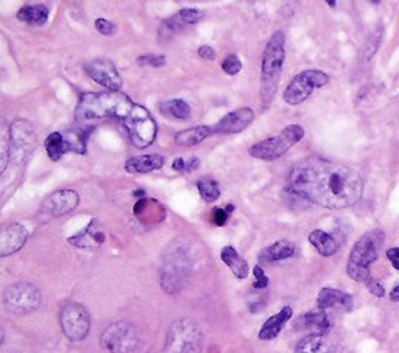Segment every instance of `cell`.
Segmentation results:
<instances>
[{
    "instance_id": "42",
    "label": "cell",
    "mask_w": 399,
    "mask_h": 353,
    "mask_svg": "<svg viewBox=\"0 0 399 353\" xmlns=\"http://www.w3.org/2000/svg\"><path fill=\"white\" fill-rule=\"evenodd\" d=\"M390 300L391 302H399V285L395 286L393 291L390 293Z\"/></svg>"
},
{
    "instance_id": "9",
    "label": "cell",
    "mask_w": 399,
    "mask_h": 353,
    "mask_svg": "<svg viewBox=\"0 0 399 353\" xmlns=\"http://www.w3.org/2000/svg\"><path fill=\"white\" fill-rule=\"evenodd\" d=\"M100 343L109 353H136L141 347L139 333L134 325L125 321L111 324L102 333Z\"/></svg>"
},
{
    "instance_id": "34",
    "label": "cell",
    "mask_w": 399,
    "mask_h": 353,
    "mask_svg": "<svg viewBox=\"0 0 399 353\" xmlns=\"http://www.w3.org/2000/svg\"><path fill=\"white\" fill-rule=\"evenodd\" d=\"M198 167H200V159L198 158H189V159L178 158V159H175L173 163H172V168L175 170V172H187V173H191V172H194V170H197Z\"/></svg>"
},
{
    "instance_id": "28",
    "label": "cell",
    "mask_w": 399,
    "mask_h": 353,
    "mask_svg": "<svg viewBox=\"0 0 399 353\" xmlns=\"http://www.w3.org/2000/svg\"><path fill=\"white\" fill-rule=\"evenodd\" d=\"M211 134H214L212 126H194L180 131V133L175 136V143L180 147H195L200 145L203 140H206Z\"/></svg>"
},
{
    "instance_id": "14",
    "label": "cell",
    "mask_w": 399,
    "mask_h": 353,
    "mask_svg": "<svg viewBox=\"0 0 399 353\" xmlns=\"http://www.w3.org/2000/svg\"><path fill=\"white\" fill-rule=\"evenodd\" d=\"M84 70L89 78H93L97 84L108 89L109 92H119L122 89V76L117 72L116 64L108 58H97V60L89 61L84 64Z\"/></svg>"
},
{
    "instance_id": "2",
    "label": "cell",
    "mask_w": 399,
    "mask_h": 353,
    "mask_svg": "<svg viewBox=\"0 0 399 353\" xmlns=\"http://www.w3.org/2000/svg\"><path fill=\"white\" fill-rule=\"evenodd\" d=\"M134 103L127 94L122 92H88L83 94L75 108L78 122L117 119L123 122L132 113Z\"/></svg>"
},
{
    "instance_id": "7",
    "label": "cell",
    "mask_w": 399,
    "mask_h": 353,
    "mask_svg": "<svg viewBox=\"0 0 399 353\" xmlns=\"http://www.w3.org/2000/svg\"><path fill=\"white\" fill-rule=\"evenodd\" d=\"M122 123L127 129L130 142L136 148L143 149L150 147L155 142L156 134H158V126H156L153 115L141 104H134L132 113Z\"/></svg>"
},
{
    "instance_id": "40",
    "label": "cell",
    "mask_w": 399,
    "mask_h": 353,
    "mask_svg": "<svg viewBox=\"0 0 399 353\" xmlns=\"http://www.w3.org/2000/svg\"><path fill=\"white\" fill-rule=\"evenodd\" d=\"M198 56L205 61H212L215 60V50L211 47V45H201V47L198 49Z\"/></svg>"
},
{
    "instance_id": "11",
    "label": "cell",
    "mask_w": 399,
    "mask_h": 353,
    "mask_svg": "<svg viewBox=\"0 0 399 353\" xmlns=\"http://www.w3.org/2000/svg\"><path fill=\"white\" fill-rule=\"evenodd\" d=\"M189 270H191V261H189V257L185 251L175 249L169 252L161 272L162 290L169 294L178 293L186 282Z\"/></svg>"
},
{
    "instance_id": "12",
    "label": "cell",
    "mask_w": 399,
    "mask_h": 353,
    "mask_svg": "<svg viewBox=\"0 0 399 353\" xmlns=\"http://www.w3.org/2000/svg\"><path fill=\"white\" fill-rule=\"evenodd\" d=\"M61 330L69 341L80 343L89 335L91 315L88 309L78 302H69L60 313Z\"/></svg>"
},
{
    "instance_id": "5",
    "label": "cell",
    "mask_w": 399,
    "mask_h": 353,
    "mask_svg": "<svg viewBox=\"0 0 399 353\" xmlns=\"http://www.w3.org/2000/svg\"><path fill=\"white\" fill-rule=\"evenodd\" d=\"M203 333L192 319L181 318L167 331L164 353H201Z\"/></svg>"
},
{
    "instance_id": "20",
    "label": "cell",
    "mask_w": 399,
    "mask_h": 353,
    "mask_svg": "<svg viewBox=\"0 0 399 353\" xmlns=\"http://www.w3.org/2000/svg\"><path fill=\"white\" fill-rule=\"evenodd\" d=\"M317 305L320 310L342 309L345 311L352 310V297L348 293H343L336 288H323L317 297Z\"/></svg>"
},
{
    "instance_id": "39",
    "label": "cell",
    "mask_w": 399,
    "mask_h": 353,
    "mask_svg": "<svg viewBox=\"0 0 399 353\" xmlns=\"http://www.w3.org/2000/svg\"><path fill=\"white\" fill-rule=\"evenodd\" d=\"M365 286L366 288H368V291L371 293V294H375V296H377V297H384L385 296V290H384V286L381 285V282H379V280H376L375 277H371L368 282L365 284Z\"/></svg>"
},
{
    "instance_id": "30",
    "label": "cell",
    "mask_w": 399,
    "mask_h": 353,
    "mask_svg": "<svg viewBox=\"0 0 399 353\" xmlns=\"http://www.w3.org/2000/svg\"><path fill=\"white\" fill-rule=\"evenodd\" d=\"M161 113L173 117V119L187 120L191 117V106L185 100L175 98V100H169L164 104H161Z\"/></svg>"
},
{
    "instance_id": "15",
    "label": "cell",
    "mask_w": 399,
    "mask_h": 353,
    "mask_svg": "<svg viewBox=\"0 0 399 353\" xmlns=\"http://www.w3.org/2000/svg\"><path fill=\"white\" fill-rule=\"evenodd\" d=\"M10 131V158L15 154L19 161H24V158H27L33 151L36 142L35 129L27 120H16L11 125Z\"/></svg>"
},
{
    "instance_id": "22",
    "label": "cell",
    "mask_w": 399,
    "mask_h": 353,
    "mask_svg": "<svg viewBox=\"0 0 399 353\" xmlns=\"http://www.w3.org/2000/svg\"><path fill=\"white\" fill-rule=\"evenodd\" d=\"M166 159L164 156L161 154H143V156H136V158L128 159L125 162V170L128 173L133 174H143L155 172V170H159L164 167Z\"/></svg>"
},
{
    "instance_id": "1",
    "label": "cell",
    "mask_w": 399,
    "mask_h": 353,
    "mask_svg": "<svg viewBox=\"0 0 399 353\" xmlns=\"http://www.w3.org/2000/svg\"><path fill=\"white\" fill-rule=\"evenodd\" d=\"M287 190L312 204L340 211L362 198L363 179L352 167L313 156L292 168Z\"/></svg>"
},
{
    "instance_id": "38",
    "label": "cell",
    "mask_w": 399,
    "mask_h": 353,
    "mask_svg": "<svg viewBox=\"0 0 399 353\" xmlns=\"http://www.w3.org/2000/svg\"><path fill=\"white\" fill-rule=\"evenodd\" d=\"M95 28L97 31H100L103 36H113L117 30L113 22H109L108 19H103V17L95 19Z\"/></svg>"
},
{
    "instance_id": "13",
    "label": "cell",
    "mask_w": 399,
    "mask_h": 353,
    "mask_svg": "<svg viewBox=\"0 0 399 353\" xmlns=\"http://www.w3.org/2000/svg\"><path fill=\"white\" fill-rule=\"evenodd\" d=\"M329 83V75L318 69H309L298 74L284 90V101L289 104H299L311 97L313 90L323 88Z\"/></svg>"
},
{
    "instance_id": "16",
    "label": "cell",
    "mask_w": 399,
    "mask_h": 353,
    "mask_svg": "<svg viewBox=\"0 0 399 353\" xmlns=\"http://www.w3.org/2000/svg\"><path fill=\"white\" fill-rule=\"evenodd\" d=\"M78 204H80V195L75 190L64 188V190H56L45 198L42 202V211L52 217H61V215L74 212Z\"/></svg>"
},
{
    "instance_id": "41",
    "label": "cell",
    "mask_w": 399,
    "mask_h": 353,
    "mask_svg": "<svg viewBox=\"0 0 399 353\" xmlns=\"http://www.w3.org/2000/svg\"><path fill=\"white\" fill-rule=\"evenodd\" d=\"M387 257L390 260V263L393 265L395 270L399 271V247H391V249H389Z\"/></svg>"
},
{
    "instance_id": "26",
    "label": "cell",
    "mask_w": 399,
    "mask_h": 353,
    "mask_svg": "<svg viewBox=\"0 0 399 353\" xmlns=\"http://www.w3.org/2000/svg\"><path fill=\"white\" fill-rule=\"evenodd\" d=\"M309 241L311 245L315 247L320 256L323 257H331L338 251V241L334 235L322 231V229H313L309 233Z\"/></svg>"
},
{
    "instance_id": "21",
    "label": "cell",
    "mask_w": 399,
    "mask_h": 353,
    "mask_svg": "<svg viewBox=\"0 0 399 353\" xmlns=\"http://www.w3.org/2000/svg\"><path fill=\"white\" fill-rule=\"evenodd\" d=\"M298 325L301 329L311 331V335H326L331 330L332 322L328 313L324 310H315L309 311L299 319Z\"/></svg>"
},
{
    "instance_id": "3",
    "label": "cell",
    "mask_w": 399,
    "mask_h": 353,
    "mask_svg": "<svg viewBox=\"0 0 399 353\" xmlns=\"http://www.w3.org/2000/svg\"><path fill=\"white\" fill-rule=\"evenodd\" d=\"M285 61V35L283 31H276L268 39L263 56V67H260V101L264 109L270 108L278 90V84L283 75Z\"/></svg>"
},
{
    "instance_id": "33",
    "label": "cell",
    "mask_w": 399,
    "mask_h": 353,
    "mask_svg": "<svg viewBox=\"0 0 399 353\" xmlns=\"http://www.w3.org/2000/svg\"><path fill=\"white\" fill-rule=\"evenodd\" d=\"M242 67H244V64H242L240 58L237 55H228L224 61H221V69H224L225 74L228 75H237L240 74Z\"/></svg>"
},
{
    "instance_id": "36",
    "label": "cell",
    "mask_w": 399,
    "mask_h": 353,
    "mask_svg": "<svg viewBox=\"0 0 399 353\" xmlns=\"http://www.w3.org/2000/svg\"><path fill=\"white\" fill-rule=\"evenodd\" d=\"M166 56L164 55H143L137 58V64L139 65H152V67H162L166 65Z\"/></svg>"
},
{
    "instance_id": "44",
    "label": "cell",
    "mask_w": 399,
    "mask_h": 353,
    "mask_svg": "<svg viewBox=\"0 0 399 353\" xmlns=\"http://www.w3.org/2000/svg\"><path fill=\"white\" fill-rule=\"evenodd\" d=\"M328 5H329V6H336V5H337V2H334V0H329Z\"/></svg>"
},
{
    "instance_id": "31",
    "label": "cell",
    "mask_w": 399,
    "mask_h": 353,
    "mask_svg": "<svg viewBox=\"0 0 399 353\" xmlns=\"http://www.w3.org/2000/svg\"><path fill=\"white\" fill-rule=\"evenodd\" d=\"M197 188L200 192V196L209 204L217 201L220 198V187L219 182L214 179H200L197 182Z\"/></svg>"
},
{
    "instance_id": "35",
    "label": "cell",
    "mask_w": 399,
    "mask_h": 353,
    "mask_svg": "<svg viewBox=\"0 0 399 353\" xmlns=\"http://www.w3.org/2000/svg\"><path fill=\"white\" fill-rule=\"evenodd\" d=\"M233 212H234V206L233 204H228L226 207L214 208L212 221L215 223V226H225L228 223V220H230V215Z\"/></svg>"
},
{
    "instance_id": "17",
    "label": "cell",
    "mask_w": 399,
    "mask_h": 353,
    "mask_svg": "<svg viewBox=\"0 0 399 353\" xmlns=\"http://www.w3.org/2000/svg\"><path fill=\"white\" fill-rule=\"evenodd\" d=\"M69 243L72 246L78 247V249H86V251H94L99 249V247L107 241V232H104V227L97 218L91 220V223L81 229L80 232H77L75 235L69 237Z\"/></svg>"
},
{
    "instance_id": "19",
    "label": "cell",
    "mask_w": 399,
    "mask_h": 353,
    "mask_svg": "<svg viewBox=\"0 0 399 353\" xmlns=\"http://www.w3.org/2000/svg\"><path fill=\"white\" fill-rule=\"evenodd\" d=\"M29 240V231L22 224L11 223L3 227L0 233V256L8 257L11 254L22 249Z\"/></svg>"
},
{
    "instance_id": "29",
    "label": "cell",
    "mask_w": 399,
    "mask_h": 353,
    "mask_svg": "<svg viewBox=\"0 0 399 353\" xmlns=\"http://www.w3.org/2000/svg\"><path fill=\"white\" fill-rule=\"evenodd\" d=\"M295 353H338L324 335H309L301 339Z\"/></svg>"
},
{
    "instance_id": "18",
    "label": "cell",
    "mask_w": 399,
    "mask_h": 353,
    "mask_svg": "<svg viewBox=\"0 0 399 353\" xmlns=\"http://www.w3.org/2000/svg\"><path fill=\"white\" fill-rule=\"evenodd\" d=\"M254 120V113L250 108H239L220 119L217 125L212 126L214 134H239L247 129Z\"/></svg>"
},
{
    "instance_id": "4",
    "label": "cell",
    "mask_w": 399,
    "mask_h": 353,
    "mask_svg": "<svg viewBox=\"0 0 399 353\" xmlns=\"http://www.w3.org/2000/svg\"><path fill=\"white\" fill-rule=\"evenodd\" d=\"M385 243V235L382 231H371L365 233L362 238L357 240V243L352 246V251L350 254L348 266V276L356 280V282L366 284L371 279L370 265L373 261H376L381 252L382 246Z\"/></svg>"
},
{
    "instance_id": "37",
    "label": "cell",
    "mask_w": 399,
    "mask_h": 353,
    "mask_svg": "<svg viewBox=\"0 0 399 353\" xmlns=\"http://www.w3.org/2000/svg\"><path fill=\"white\" fill-rule=\"evenodd\" d=\"M253 276H254V284H253L254 288H256V290H265L267 286H268V277H267V274L264 272L263 268H260L259 265L254 266Z\"/></svg>"
},
{
    "instance_id": "32",
    "label": "cell",
    "mask_w": 399,
    "mask_h": 353,
    "mask_svg": "<svg viewBox=\"0 0 399 353\" xmlns=\"http://www.w3.org/2000/svg\"><path fill=\"white\" fill-rule=\"evenodd\" d=\"M176 21L180 22L182 28L187 27V25H194L200 22L203 17H205V13L197 10V8H182L176 15H173Z\"/></svg>"
},
{
    "instance_id": "24",
    "label": "cell",
    "mask_w": 399,
    "mask_h": 353,
    "mask_svg": "<svg viewBox=\"0 0 399 353\" xmlns=\"http://www.w3.org/2000/svg\"><path fill=\"white\" fill-rule=\"evenodd\" d=\"M292 315H293L292 306H284L278 315L268 318L265 324L260 327L259 339H263V341H272V339L276 338L281 330L284 329V325L290 321Z\"/></svg>"
},
{
    "instance_id": "27",
    "label": "cell",
    "mask_w": 399,
    "mask_h": 353,
    "mask_svg": "<svg viewBox=\"0 0 399 353\" xmlns=\"http://www.w3.org/2000/svg\"><path fill=\"white\" fill-rule=\"evenodd\" d=\"M220 258L224 263L230 268L231 272L237 279H247L248 272H250V268L245 261L244 257H240V254L234 249L233 246H225L220 252Z\"/></svg>"
},
{
    "instance_id": "25",
    "label": "cell",
    "mask_w": 399,
    "mask_h": 353,
    "mask_svg": "<svg viewBox=\"0 0 399 353\" xmlns=\"http://www.w3.org/2000/svg\"><path fill=\"white\" fill-rule=\"evenodd\" d=\"M50 16V8L44 3H30L24 5L21 10L17 11V21L25 22L29 25H33V27H39V25H44L49 21Z\"/></svg>"
},
{
    "instance_id": "8",
    "label": "cell",
    "mask_w": 399,
    "mask_h": 353,
    "mask_svg": "<svg viewBox=\"0 0 399 353\" xmlns=\"http://www.w3.org/2000/svg\"><path fill=\"white\" fill-rule=\"evenodd\" d=\"M88 136L84 129H75V131H55L50 136L45 137L44 148L47 151L50 161H60L64 154L68 153H77V154H86L88 151Z\"/></svg>"
},
{
    "instance_id": "10",
    "label": "cell",
    "mask_w": 399,
    "mask_h": 353,
    "mask_svg": "<svg viewBox=\"0 0 399 353\" xmlns=\"http://www.w3.org/2000/svg\"><path fill=\"white\" fill-rule=\"evenodd\" d=\"M41 293L29 282L10 285L3 293V305L13 315H29L41 306Z\"/></svg>"
},
{
    "instance_id": "43",
    "label": "cell",
    "mask_w": 399,
    "mask_h": 353,
    "mask_svg": "<svg viewBox=\"0 0 399 353\" xmlns=\"http://www.w3.org/2000/svg\"><path fill=\"white\" fill-rule=\"evenodd\" d=\"M143 195H146V193H143L142 190H139V192H134V196H139V198H142Z\"/></svg>"
},
{
    "instance_id": "6",
    "label": "cell",
    "mask_w": 399,
    "mask_h": 353,
    "mask_svg": "<svg viewBox=\"0 0 399 353\" xmlns=\"http://www.w3.org/2000/svg\"><path fill=\"white\" fill-rule=\"evenodd\" d=\"M303 126L289 125L281 131L276 137H268L265 140L254 143L250 148V154L260 161H276L289 151L293 145H297L299 140H303Z\"/></svg>"
},
{
    "instance_id": "23",
    "label": "cell",
    "mask_w": 399,
    "mask_h": 353,
    "mask_svg": "<svg viewBox=\"0 0 399 353\" xmlns=\"http://www.w3.org/2000/svg\"><path fill=\"white\" fill-rule=\"evenodd\" d=\"M295 249L297 247L290 240H278L260 251L259 261L260 263H274V261L290 258L295 254Z\"/></svg>"
}]
</instances>
